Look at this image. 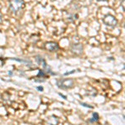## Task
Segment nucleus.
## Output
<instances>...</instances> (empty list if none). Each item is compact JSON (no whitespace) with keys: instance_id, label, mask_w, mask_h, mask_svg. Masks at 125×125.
I'll return each instance as SVG.
<instances>
[{"instance_id":"5","label":"nucleus","mask_w":125,"mask_h":125,"mask_svg":"<svg viewBox=\"0 0 125 125\" xmlns=\"http://www.w3.org/2000/svg\"><path fill=\"white\" fill-rule=\"evenodd\" d=\"M44 48H45V49H47L49 52H57L59 49L58 44L56 42H53V41L47 42V43L44 44Z\"/></svg>"},{"instance_id":"6","label":"nucleus","mask_w":125,"mask_h":125,"mask_svg":"<svg viewBox=\"0 0 125 125\" xmlns=\"http://www.w3.org/2000/svg\"><path fill=\"white\" fill-rule=\"evenodd\" d=\"M83 47L81 43H73L71 46V51L76 55H81L83 53Z\"/></svg>"},{"instance_id":"11","label":"nucleus","mask_w":125,"mask_h":125,"mask_svg":"<svg viewBox=\"0 0 125 125\" xmlns=\"http://www.w3.org/2000/svg\"><path fill=\"white\" fill-rule=\"evenodd\" d=\"M36 88H37V90H39V92H43V88L42 86H38Z\"/></svg>"},{"instance_id":"14","label":"nucleus","mask_w":125,"mask_h":125,"mask_svg":"<svg viewBox=\"0 0 125 125\" xmlns=\"http://www.w3.org/2000/svg\"><path fill=\"white\" fill-rule=\"evenodd\" d=\"M3 22V16H2V13H0V23Z\"/></svg>"},{"instance_id":"8","label":"nucleus","mask_w":125,"mask_h":125,"mask_svg":"<svg viewBox=\"0 0 125 125\" xmlns=\"http://www.w3.org/2000/svg\"><path fill=\"white\" fill-rule=\"evenodd\" d=\"M36 78H47V73H45L43 69H39V73H38L37 77Z\"/></svg>"},{"instance_id":"7","label":"nucleus","mask_w":125,"mask_h":125,"mask_svg":"<svg viewBox=\"0 0 125 125\" xmlns=\"http://www.w3.org/2000/svg\"><path fill=\"white\" fill-rule=\"evenodd\" d=\"M98 120H99V115H98V113H94L93 114V117L90 119H88L87 121V123H89V124H92V123H98Z\"/></svg>"},{"instance_id":"10","label":"nucleus","mask_w":125,"mask_h":125,"mask_svg":"<svg viewBox=\"0 0 125 125\" xmlns=\"http://www.w3.org/2000/svg\"><path fill=\"white\" fill-rule=\"evenodd\" d=\"M77 70H75V69H73V70H72L71 72H67V73H65L63 74L64 76H67V75H70V74H72V73H74Z\"/></svg>"},{"instance_id":"4","label":"nucleus","mask_w":125,"mask_h":125,"mask_svg":"<svg viewBox=\"0 0 125 125\" xmlns=\"http://www.w3.org/2000/svg\"><path fill=\"white\" fill-rule=\"evenodd\" d=\"M36 60H37L38 63H39V64L42 63V65H43V70L45 71V73L47 74H51V75H56V74H57L56 73L52 72L51 68L48 65L45 59H44L43 57H41V56H37V57H36Z\"/></svg>"},{"instance_id":"13","label":"nucleus","mask_w":125,"mask_h":125,"mask_svg":"<svg viewBox=\"0 0 125 125\" xmlns=\"http://www.w3.org/2000/svg\"><path fill=\"white\" fill-rule=\"evenodd\" d=\"M121 6H123V10L124 11L125 8H124V0H122V3H121Z\"/></svg>"},{"instance_id":"3","label":"nucleus","mask_w":125,"mask_h":125,"mask_svg":"<svg viewBox=\"0 0 125 125\" xmlns=\"http://www.w3.org/2000/svg\"><path fill=\"white\" fill-rule=\"evenodd\" d=\"M103 22L105 24L106 26H108V27L111 28H114L117 26L118 24V20L114 16L111 15V14H107L104 17L103 19Z\"/></svg>"},{"instance_id":"2","label":"nucleus","mask_w":125,"mask_h":125,"mask_svg":"<svg viewBox=\"0 0 125 125\" xmlns=\"http://www.w3.org/2000/svg\"><path fill=\"white\" fill-rule=\"evenodd\" d=\"M57 86L61 89H68V88H72L74 86V82L71 78L61 79L57 82Z\"/></svg>"},{"instance_id":"16","label":"nucleus","mask_w":125,"mask_h":125,"mask_svg":"<svg viewBox=\"0 0 125 125\" xmlns=\"http://www.w3.org/2000/svg\"><path fill=\"white\" fill-rule=\"evenodd\" d=\"M97 1H100V2H106L107 0H97Z\"/></svg>"},{"instance_id":"1","label":"nucleus","mask_w":125,"mask_h":125,"mask_svg":"<svg viewBox=\"0 0 125 125\" xmlns=\"http://www.w3.org/2000/svg\"><path fill=\"white\" fill-rule=\"evenodd\" d=\"M24 7V0H9V8L13 13L23 9Z\"/></svg>"},{"instance_id":"15","label":"nucleus","mask_w":125,"mask_h":125,"mask_svg":"<svg viewBox=\"0 0 125 125\" xmlns=\"http://www.w3.org/2000/svg\"><path fill=\"white\" fill-rule=\"evenodd\" d=\"M9 76H12V75H13V72H12V71H9Z\"/></svg>"},{"instance_id":"12","label":"nucleus","mask_w":125,"mask_h":125,"mask_svg":"<svg viewBox=\"0 0 125 125\" xmlns=\"http://www.w3.org/2000/svg\"><path fill=\"white\" fill-rule=\"evenodd\" d=\"M58 95H59V96H61V97H62V98H63V99H67V97H66L65 95H63V94H60V93H59V94H58Z\"/></svg>"},{"instance_id":"9","label":"nucleus","mask_w":125,"mask_h":125,"mask_svg":"<svg viewBox=\"0 0 125 125\" xmlns=\"http://www.w3.org/2000/svg\"><path fill=\"white\" fill-rule=\"evenodd\" d=\"M80 104H81L82 106H83V107H86V108H94V107H93V106L88 105V104H85V103H80Z\"/></svg>"}]
</instances>
